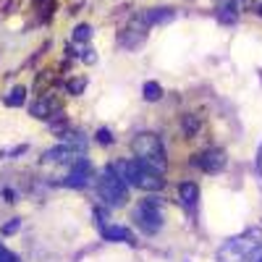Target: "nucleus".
<instances>
[{
  "mask_svg": "<svg viewBox=\"0 0 262 262\" xmlns=\"http://www.w3.org/2000/svg\"><path fill=\"white\" fill-rule=\"evenodd\" d=\"M217 262H262V236L247 231L244 236H233L217 249Z\"/></svg>",
  "mask_w": 262,
  "mask_h": 262,
  "instance_id": "1",
  "label": "nucleus"
},
{
  "mask_svg": "<svg viewBox=\"0 0 262 262\" xmlns=\"http://www.w3.org/2000/svg\"><path fill=\"white\" fill-rule=\"evenodd\" d=\"M97 191L100 196L111 205V207H121L128 200V189H126V176L121 170V163L116 165H105L100 173V181H97Z\"/></svg>",
  "mask_w": 262,
  "mask_h": 262,
  "instance_id": "2",
  "label": "nucleus"
},
{
  "mask_svg": "<svg viewBox=\"0 0 262 262\" xmlns=\"http://www.w3.org/2000/svg\"><path fill=\"white\" fill-rule=\"evenodd\" d=\"M121 170L126 176V184L137 186V189H144V191H160L163 189V173L155 170L152 165H147L144 160L134 158L131 163H121Z\"/></svg>",
  "mask_w": 262,
  "mask_h": 262,
  "instance_id": "3",
  "label": "nucleus"
},
{
  "mask_svg": "<svg viewBox=\"0 0 262 262\" xmlns=\"http://www.w3.org/2000/svg\"><path fill=\"white\" fill-rule=\"evenodd\" d=\"M131 149H134V155L139 160H144L147 165H152L155 170L165 173L168 168V158H165V147L160 142L158 134H149V131H144V134H139L134 142H131Z\"/></svg>",
  "mask_w": 262,
  "mask_h": 262,
  "instance_id": "4",
  "label": "nucleus"
},
{
  "mask_svg": "<svg viewBox=\"0 0 262 262\" xmlns=\"http://www.w3.org/2000/svg\"><path fill=\"white\" fill-rule=\"evenodd\" d=\"M134 223L142 233L152 236L163 228V200L160 196H147L134 207Z\"/></svg>",
  "mask_w": 262,
  "mask_h": 262,
  "instance_id": "5",
  "label": "nucleus"
},
{
  "mask_svg": "<svg viewBox=\"0 0 262 262\" xmlns=\"http://www.w3.org/2000/svg\"><path fill=\"white\" fill-rule=\"evenodd\" d=\"M95 217H97V226H100V233H102V238H107V242H123V244H131V247L137 244V236L131 233L128 228H123V226H113V223L107 226L100 210H95Z\"/></svg>",
  "mask_w": 262,
  "mask_h": 262,
  "instance_id": "6",
  "label": "nucleus"
},
{
  "mask_svg": "<svg viewBox=\"0 0 262 262\" xmlns=\"http://www.w3.org/2000/svg\"><path fill=\"white\" fill-rule=\"evenodd\" d=\"M90 176H92V163L86 160V158H79V160L71 163V170H69V176H66L63 184L79 189V186H86V184H90Z\"/></svg>",
  "mask_w": 262,
  "mask_h": 262,
  "instance_id": "7",
  "label": "nucleus"
},
{
  "mask_svg": "<svg viewBox=\"0 0 262 262\" xmlns=\"http://www.w3.org/2000/svg\"><path fill=\"white\" fill-rule=\"evenodd\" d=\"M196 165H200L205 173H217L226 168V152L223 149H207L196 158Z\"/></svg>",
  "mask_w": 262,
  "mask_h": 262,
  "instance_id": "8",
  "label": "nucleus"
},
{
  "mask_svg": "<svg viewBox=\"0 0 262 262\" xmlns=\"http://www.w3.org/2000/svg\"><path fill=\"white\" fill-rule=\"evenodd\" d=\"M142 18L147 21V27H155V24H168V21H173L176 18V11L173 8H147L144 13H142Z\"/></svg>",
  "mask_w": 262,
  "mask_h": 262,
  "instance_id": "9",
  "label": "nucleus"
},
{
  "mask_svg": "<svg viewBox=\"0 0 262 262\" xmlns=\"http://www.w3.org/2000/svg\"><path fill=\"white\" fill-rule=\"evenodd\" d=\"M58 107H60V102L48 95V97H42V100H37V102L32 105V116H37V118H50V113H55Z\"/></svg>",
  "mask_w": 262,
  "mask_h": 262,
  "instance_id": "10",
  "label": "nucleus"
},
{
  "mask_svg": "<svg viewBox=\"0 0 262 262\" xmlns=\"http://www.w3.org/2000/svg\"><path fill=\"white\" fill-rule=\"evenodd\" d=\"M179 196L186 207H196V200H200V189L196 184H181L179 186Z\"/></svg>",
  "mask_w": 262,
  "mask_h": 262,
  "instance_id": "11",
  "label": "nucleus"
},
{
  "mask_svg": "<svg viewBox=\"0 0 262 262\" xmlns=\"http://www.w3.org/2000/svg\"><path fill=\"white\" fill-rule=\"evenodd\" d=\"M24 100H27V90H24V86H16V90H11V95L3 102L8 107H18V105H24Z\"/></svg>",
  "mask_w": 262,
  "mask_h": 262,
  "instance_id": "12",
  "label": "nucleus"
},
{
  "mask_svg": "<svg viewBox=\"0 0 262 262\" xmlns=\"http://www.w3.org/2000/svg\"><path fill=\"white\" fill-rule=\"evenodd\" d=\"M160 97H163V86H160L158 81H147V84H144V100L158 102Z\"/></svg>",
  "mask_w": 262,
  "mask_h": 262,
  "instance_id": "13",
  "label": "nucleus"
},
{
  "mask_svg": "<svg viewBox=\"0 0 262 262\" xmlns=\"http://www.w3.org/2000/svg\"><path fill=\"white\" fill-rule=\"evenodd\" d=\"M90 37H92V27L90 24H79L74 29V42H86Z\"/></svg>",
  "mask_w": 262,
  "mask_h": 262,
  "instance_id": "14",
  "label": "nucleus"
},
{
  "mask_svg": "<svg viewBox=\"0 0 262 262\" xmlns=\"http://www.w3.org/2000/svg\"><path fill=\"white\" fill-rule=\"evenodd\" d=\"M196 128H200V121H196L194 116H184V131H186L189 137H194Z\"/></svg>",
  "mask_w": 262,
  "mask_h": 262,
  "instance_id": "15",
  "label": "nucleus"
},
{
  "mask_svg": "<svg viewBox=\"0 0 262 262\" xmlns=\"http://www.w3.org/2000/svg\"><path fill=\"white\" fill-rule=\"evenodd\" d=\"M97 142H100V144H111V142H113V134H111L107 128H100V131H97Z\"/></svg>",
  "mask_w": 262,
  "mask_h": 262,
  "instance_id": "16",
  "label": "nucleus"
},
{
  "mask_svg": "<svg viewBox=\"0 0 262 262\" xmlns=\"http://www.w3.org/2000/svg\"><path fill=\"white\" fill-rule=\"evenodd\" d=\"M0 262H16V257H13V254H11V252L3 247V244H0Z\"/></svg>",
  "mask_w": 262,
  "mask_h": 262,
  "instance_id": "17",
  "label": "nucleus"
},
{
  "mask_svg": "<svg viewBox=\"0 0 262 262\" xmlns=\"http://www.w3.org/2000/svg\"><path fill=\"white\" fill-rule=\"evenodd\" d=\"M18 226H21V221H13V223L3 226V233H13V231H18Z\"/></svg>",
  "mask_w": 262,
  "mask_h": 262,
  "instance_id": "18",
  "label": "nucleus"
},
{
  "mask_svg": "<svg viewBox=\"0 0 262 262\" xmlns=\"http://www.w3.org/2000/svg\"><path fill=\"white\" fill-rule=\"evenodd\" d=\"M84 90V81H74L71 84V92H81Z\"/></svg>",
  "mask_w": 262,
  "mask_h": 262,
  "instance_id": "19",
  "label": "nucleus"
},
{
  "mask_svg": "<svg viewBox=\"0 0 262 262\" xmlns=\"http://www.w3.org/2000/svg\"><path fill=\"white\" fill-rule=\"evenodd\" d=\"M257 13H259V16H262V6H257Z\"/></svg>",
  "mask_w": 262,
  "mask_h": 262,
  "instance_id": "20",
  "label": "nucleus"
}]
</instances>
